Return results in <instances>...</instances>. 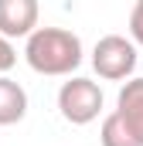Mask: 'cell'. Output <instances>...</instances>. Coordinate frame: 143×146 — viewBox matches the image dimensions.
<instances>
[{
    "instance_id": "3957f363",
    "label": "cell",
    "mask_w": 143,
    "mask_h": 146,
    "mask_svg": "<svg viewBox=\"0 0 143 146\" xmlns=\"http://www.w3.org/2000/svg\"><path fill=\"white\" fill-rule=\"evenodd\" d=\"M58 109L72 126H89L102 112V88L92 78H68L58 88Z\"/></svg>"
},
{
    "instance_id": "277c9868",
    "label": "cell",
    "mask_w": 143,
    "mask_h": 146,
    "mask_svg": "<svg viewBox=\"0 0 143 146\" xmlns=\"http://www.w3.org/2000/svg\"><path fill=\"white\" fill-rule=\"evenodd\" d=\"M41 7L37 0H0V34L3 37H31L37 31Z\"/></svg>"
},
{
    "instance_id": "ba28073f",
    "label": "cell",
    "mask_w": 143,
    "mask_h": 146,
    "mask_svg": "<svg viewBox=\"0 0 143 146\" xmlns=\"http://www.w3.org/2000/svg\"><path fill=\"white\" fill-rule=\"evenodd\" d=\"M14 65H17V51H14L10 37H3V34H0V75H7Z\"/></svg>"
},
{
    "instance_id": "5b68a950",
    "label": "cell",
    "mask_w": 143,
    "mask_h": 146,
    "mask_svg": "<svg viewBox=\"0 0 143 146\" xmlns=\"http://www.w3.org/2000/svg\"><path fill=\"white\" fill-rule=\"evenodd\" d=\"M116 112H119V119L130 126V133L143 143V78H130V82L119 88Z\"/></svg>"
},
{
    "instance_id": "9c48e42d",
    "label": "cell",
    "mask_w": 143,
    "mask_h": 146,
    "mask_svg": "<svg viewBox=\"0 0 143 146\" xmlns=\"http://www.w3.org/2000/svg\"><path fill=\"white\" fill-rule=\"evenodd\" d=\"M130 37L143 48V0L133 3V14H130Z\"/></svg>"
},
{
    "instance_id": "52a82bcc",
    "label": "cell",
    "mask_w": 143,
    "mask_h": 146,
    "mask_svg": "<svg viewBox=\"0 0 143 146\" xmlns=\"http://www.w3.org/2000/svg\"><path fill=\"white\" fill-rule=\"evenodd\" d=\"M99 143H102V146H143L140 139L130 133V126L119 119V112H116V109H112L106 119H102V129H99Z\"/></svg>"
},
{
    "instance_id": "6da1fadb",
    "label": "cell",
    "mask_w": 143,
    "mask_h": 146,
    "mask_svg": "<svg viewBox=\"0 0 143 146\" xmlns=\"http://www.w3.org/2000/svg\"><path fill=\"white\" fill-rule=\"evenodd\" d=\"M24 58L37 75H72L82 65V41L65 27H37L24 44Z\"/></svg>"
},
{
    "instance_id": "7a4b0ae2",
    "label": "cell",
    "mask_w": 143,
    "mask_h": 146,
    "mask_svg": "<svg viewBox=\"0 0 143 146\" xmlns=\"http://www.w3.org/2000/svg\"><path fill=\"white\" fill-rule=\"evenodd\" d=\"M136 41L123 34H106L92 48V68L106 82H123L136 72Z\"/></svg>"
},
{
    "instance_id": "8992f818",
    "label": "cell",
    "mask_w": 143,
    "mask_h": 146,
    "mask_svg": "<svg viewBox=\"0 0 143 146\" xmlns=\"http://www.w3.org/2000/svg\"><path fill=\"white\" fill-rule=\"evenodd\" d=\"M27 115V92L14 78L0 75V126H14Z\"/></svg>"
}]
</instances>
